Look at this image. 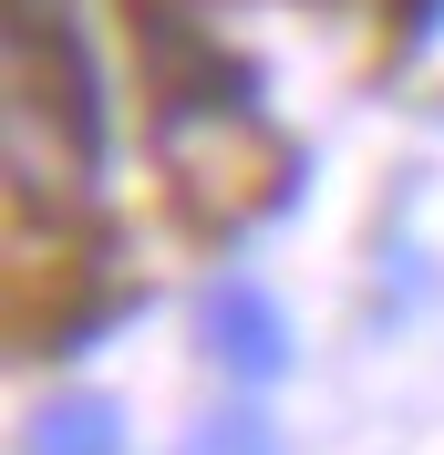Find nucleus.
Here are the masks:
<instances>
[{"label":"nucleus","mask_w":444,"mask_h":455,"mask_svg":"<svg viewBox=\"0 0 444 455\" xmlns=\"http://www.w3.org/2000/svg\"><path fill=\"white\" fill-rule=\"evenodd\" d=\"M166 176H176V197H186L207 228H238V218H258V207H279L289 145L258 124L249 84L176 93V104H166Z\"/></svg>","instance_id":"nucleus-2"},{"label":"nucleus","mask_w":444,"mask_h":455,"mask_svg":"<svg viewBox=\"0 0 444 455\" xmlns=\"http://www.w3.org/2000/svg\"><path fill=\"white\" fill-rule=\"evenodd\" d=\"M0 114H11V197L73 207L93 176V145H104V93H93L83 31L52 0L0 11Z\"/></svg>","instance_id":"nucleus-1"},{"label":"nucleus","mask_w":444,"mask_h":455,"mask_svg":"<svg viewBox=\"0 0 444 455\" xmlns=\"http://www.w3.org/2000/svg\"><path fill=\"white\" fill-rule=\"evenodd\" d=\"M21 455H124V414H114L104 394H62V403L31 414Z\"/></svg>","instance_id":"nucleus-4"},{"label":"nucleus","mask_w":444,"mask_h":455,"mask_svg":"<svg viewBox=\"0 0 444 455\" xmlns=\"http://www.w3.org/2000/svg\"><path fill=\"white\" fill-rule=\"evenodd\" d=\"M196 331H207V352H218L238 383H279V372H289V321H279V300L258 280H218L207 311H196Z\"/></svg>","instance_id":"nucleus-3"},{"label":"nucleus","mask_w":444,"mask_h":455,"mask_svg":"<svg viewBox=\"0 0 444 455\" xmlns=\"http://www.w3.org/2000/svg\"><path fill=\"white\" fill-rule=\"evenodd\" d=\"M176 455H279V435H269V414H207V425H186V445Z\"/></svg>","instance_id":"nucleus-5"}]
</instances>
